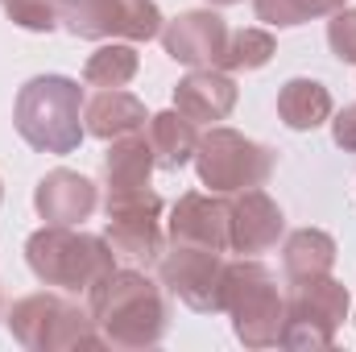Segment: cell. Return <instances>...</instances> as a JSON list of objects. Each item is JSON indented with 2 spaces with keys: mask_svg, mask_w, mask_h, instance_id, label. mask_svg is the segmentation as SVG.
I'll return each instance as SVG.
<instances>
[{
  "mask_svg": "<svg viewBox=\"0 0 356 352\" xmlns=\"http://www.w3.org/2000/svg\"><path fill=\"white\" fill-rule=\"evenodd\" d=\"M220 311L232 315V332L245 349H277L286 323V294L273 269L257 257H236L224 269Z\"/></svg>",
  "mask_w": 356,
  "mask_h": 352,
  "instance_id": "277c9868",
  "label": "cell"
},
{
  "mask_svg": "<svg viewBox=\"0 0 356 352\" xmlns=\"http://www.w3.org/2000/svg\"><path fill=\"white\" fill-rule=\"evenodd\" d=\"M282 237H286V216L269 191L249 186L228 199V253L261 257L269 249H277Z\"/></svg>",
  "mask_w": 356,
  "mask_h": 352,
  "instance_id": "8fae6325",
  "label": "cell"
},
{
  "mask_svg": "<svg viewBox=\"0 0 356 352\" xmlns=\"http://www.w3.org/2000/svg\"><path fill=\"white\" fill-rule=\"evenodd\" d=\"M348 0H253V13L257 21L277 25V29H294V25H307L315 17H332L340 13Z\"/></svg>",
  "mask_w": 356,
  "mask_h": 352,
  "instance_id": "603a6c76",
  "label": "cell"
},
{
  "mask_svg": "<svg viewBox=\"0 0 356 352\" xmlns=\"http://www.w3.org/2000/svg\"><path fill=\"white\" fill-rule=\"evenodd\" d=\"M145 137H149V145H154V158H158V166H162V170H182L186 162H195L199 133H195V120H186L178 108L149 116V125H145Z\"/></svg>",
  "mask_w": 356,
  "mask_h": 352,
  "instance_id": "ffe728a7",
  "label": "cell"
},
{
  "mask_svg": "<svg viewBox=\"0 0 356 352\" xmlns=\"http://www.w3.org/2000/svg\"><path fill=\"white\" fill-rule=\"evenodd\" d=\"M0 199H4V186H0Z\"/></svg>",
  "mask_w": 356,
  "mask_h": 352,
  "instance_id": "83f0119b",
  "label": "cell"
},
{
  "mask_svg": "<svg viewBox=\"0 0 356 352\" xmlns=\"http://www.w3.org/2000/svg\"><path fill=\"white\" fill-rule=\"evenodd\" d=\"M332 141H336L344 154H356V104L332 112Z\"/></svg>",
  "mask_w": 356,
  "mask_h": 352,
  "instance_id": "484cf974",
  "label": "cell"
},
{
  "mask_svg": "<svg viewBox=\"0 0 356 352\" xmlns=\"http://www.w3.org/2000/svg\"><path fill=\"white\" fill-rule=\"evenodd\" d=\"M277 54V42L273 33L261 25H249V29H236L228 33V46H224V58H220V71H261L269 58Z\"/></svg>",
  "mask_w": 356,
  "mask_h": 352,
  "instance_id": "7402d4cb",
  "label": "cell"
},
{
  "mask_svg": "<svg viewBox=\"0 0 356 352\" xmlns=\"http://www.w3.org/2000/svg\"><path fill=\"white\" fill-rule=\"evenodd\" d=\"M0 311H4V303H0Z\"/></svg>",
  "mask_w": 356,
  "mask_h": 352,
  "instance_id": "f1b7e54d",
  "label": "cell"
},
{
  "mask_svg": "<svg viewBox=\"0 0 356 352\" xmlns=\"http://www.w3.org/2000/svg\"><path fill=\"white\" fill-rule=\"evenodd\" d=\"M83 125H88V137L116 141L124 133H141L149 125V112H145V104L133 91L108 88V91H95L83 104Z\"/></svg>",
  "mask_w": 356,
  "mask_h": 352,
  "instance_id": "2e32d148",
  "label": "cell"
},
{
  "mask_svg": "<svg viewBox=\"0 0 356 352\" xmlns=\"http://www.w3.org/2000/svg\"><path fill=\"white\" fill-rule=\"evenodd\" d=\"M224 253L207 249V245H191V241H166L162 257H158V278L162 286L175 294L178 303H186L199 315H216L220 311V290H224Z\"/></svg>",
  "mask_w": 356,
  "mask_h": 352,
  "instance_id": "30bf717a",
  "label": "cell"
},
{
  "mask_svg": "<svg viewBox=\"0 0 356 352\" xmlns=\"http://www.w3.org/2000/svg\"><path fill=\"white\" fill-rule=\"evenodd\" d=\"M228 33L232 29L216 8H191L162 25V46L182 67H220Z\"/></svg>",
  "mask_w": 356,
  "mask_h": 352,
  "instance_id": "7c38bea8",
  "label": "cell"
},
{
  "mask_svg": "<svg viewBox=\"0 0 356 352\" xmlns=\"http://www.w3.org/2000/svg\"><path fill=\"white\" fill-rule=\"evenodd\" d=\"M336 265V237L323 228H294L282 241V273L286 282H307L323 278Z\"/></svg>",
  "mask_w": 356,
  "mask_h": 352,
  "instance_id": "d6986e66",
  "label": "cell"
},
{
  "mask_svg": "<svg viewBox=\"0 0 356 352\" xmlns=\"http://www.w3.org/2000/svg\"><path fill=\"white\" fill-rule=\"evenodd\" d=\"M327 46H332V54L340 63L356 67V8L344 4L340 13H332V21H327Z\"/></svg>",
  "mask_w": 356,
  "mask_h": 352,
  "instance_id": "d4e9b609",
  "label": "cell"
},
{
  "mask_svg": "<svg viewBox=\"0 0 356 352\" xmlns=\"http://www.w3.org/2000/svg\"><path fill=\"white\" fill-rule=\"evenodd\" d=\"M104 211H108V245L116 249V257L133 265H158L166 249V232H162V195L154 186H137V191H104Z\"/></svg>",
  "mask_w": 356,
  "mask_h": 352,
  "instance_id": "ba28073f",
  "label": "cell"
},
{
  "mask_svg": "<svg viewBox=\"0 0 356 352\" xmlns=\"http://www.w3.org/2000/svg\"><path fill=\"white\" fill-rule=\"evenodd\" d=\"M13 340L29 352H75V349H108L88 307L71 303L67 294L38 290L8 307L4 315Z\"/></svg>",
  "mask_w": 356,
  "mask_h": 352,
  "instance_id": "5b68a950",
  "label": "cell"
},
{
  "mask_svg": "<svg viewBox=\"0 0 356 352\" xmlns=\"http://www.w3.org/2000/svg\"><path fill=\"white\" fill-rule=\"evenodd\" d=\"M83 88L71 75H33L17 91L13 104V125L21 141L38 154L67 158L83 145L88 125H83Z\"/></svg>",
  "mask_w": 356,
  "mask_h": 352,
  "instance_id": "7a4b0ae2",
  "label": "cell"
},
{
  "mask_svg": "<svg viewBox=\"0 0 356 352\" xmlns=\"http://www.w3.org/2000/svg\"><path fill=\"white\" fill-rule=\"evenodd\" d=\"M166 241H191L228 253V195L216 191H186L170 207Z\"/></svg>",
  "mask_w": 356,
  "mask_h": 352,
  "instance_id": "4fadbf2b",
  "label": "cell"
},
{
  "mask_svg": "<svg viewBox=\"0 0 356 352\" xmlns=\"http://www.w3.org/2000/svg\"><path fill=\"white\" fill-rule=\"evenodd\" d=\"M137 71H141V54H137L133 42H104L95 54H88V63H83V83L88 88H99V91L129 88Z\"/></svg>",
  "mask_w": 356,
  "mask_h": 352,
  "instance_id": "44dd1931",
  "label": "cell"
},
{
  "mask_svg": "<svg viewBox=\"0 0 356 352\" xmlns=\"http://www.w3.org/2000/svg\"><path fill=\"white\" fill-rule=\"evenodd\" d=\"M25 265L42 286H58L67 294H88L91 286L116 269V249L108 237H91L71 224H42L25 241Z\"/></svg>",
  "mask_w": 356,
  "mask_h": 352,
  "instance_id": "3957f363",
  "label": "cell"
},
{
  "mask_svg": "<svg viewBox=\"0 0 356 352\" xmlns=\"http://www.w3.org/2000/svg\"><path fill=\"white\" fill-rule=\"evenodd\" d=\"M353 294L340 278L323 273V278H307V282H290L286 294V323H282V349L290 352H319L332 349L344 319H348Z\"/></svg>",
  "mask_w": 356,
  "mask_h": 352,
  "instance_id": "8992f818",
  "label": "cell"
},
{
  "mask_svg": "<svg viewBox=\"0 0 356 352\" xmlns=\"http://www.w3.org/2000/svg\"><path fill=\"white\" fill-rule=\"evenodd\" d=\"M0 4H4V0H0Z\"/></svg>",
  "mask_w": 356,
  "mask_h": 352,
  "instance_id": "f546056e",
  "label": "cell"
},
{
  "mask_svg": "<svg viewBox=\"0 0 356 352\" xmlns=\"http://www.w3.org/2000/svg\"><path fill=\"white\" fill-rule=\"evenodd\" d=\"M154 170H158V158H154V145H149L145 129L108 141V154H104V191H137V186H149Z\"/></svg>",
  "mask_w": 356,
  "mask_h": 352,
  "instance_id": "e0dca14e",
  "label": "cell"
},
{
  "mask_svg": "<svg viewBox=\"0 0 356 352\" xmlns=\"http://www.w3.org/2000/svg\"><path fill=\"white\" fill-rule=\"evenodd\" d=\"M207 4H216V8H228V4H241V0H207Z\"/></svg>",
  "mask_w": 356,
  "mask_h": 352,
  "instance_id": "4316f807",
  "label": "cell"
},
{
  "mask_svg": "<svg viewBox=\"0 0 356 352\" xmlns=\"http://www.w3.org/2000/svg\"><path fill=\"white\" fill-rule=\"evenodd\" d=\"M4 13L17 29H29V33H54L58 29V4L54 0H4Z\"/></svg>",
  "mask_w": 356,
  "mask_h": 352,
  "instance_id": "cb8c5ba5",
  "label": "cell"
},
{
  "mask_svg": "<svg viewBox=\"0 0 356 352\" xmlns=\"http://www.w3.org/2000/svg\"><path fill=\"white\" fill-rule=\"evenodd\" d=\"M332 112H336L332 91L323 88L319 79L298 75V79H286V83L277 88V116H282V125L294 129V133H311V129L327 125Z\"/></svg>",
  "mask_w": 356,
  "mask_h": 352,
  "instance_id": "ac0fdd59",
  "label": "cell"
},
{
  "mask_svg": "<svg viewBox=\"0 0 356 352\" xmlns=\"http://www.w3.org/2000/svg\"><path fill=\"white\" fill-rule=\"evenodd\" d=\"M236 99H241L236 79L228 71H220V67H191L175 88V108L186 120H195V125L228 120Z\"/></svg>",
  "mask_w": 356,
  "mask_h": 352,
  "instance_id": "9a60e30c",
  "label": "cell"
},
{
  "mask_svg": "<svg viewBox=\"0 0 356 352\" xmlns=\"http://www.w3.org/2000/svg\"><path fill=\"white\" fill-rule=\"evenodd\" d=\"M33 207L46 224H71V228H83V220H91V211L99 207V186L79 170H50V175L38 178L33 186Z\"/></svg>",
  "mask_w": 356,
  "mask_h": 352,
  "instance_id": "5bb4252c",
  "label": "cell"
},
{
  "mask_svg": "<svg viewBox=\"0 0 356 352\" xmlns=\"http://www.w3.org/2000/svg\"><path fill=\"white\" fill-rule=\"evenodd\" d=\"M58 25L91 42H149L162 38V8L154 0H54Z\"/></svg>",
  "mask_w": 356,
  "mask_h": 352,
  "instance_id": "9c48e42d",
  "label": "cell"
},
{
  "mask_svg": "<svg viewBox=\"0 0 356 352\" xmlns=\"http://www.w3.org/2000/svg\"><path fill=\"white\" fill-rule=\"evenodd\" d=\"M88 311L108 349L137 352L162 344L170 307L162 286L141 269H112L88 290Z\"/></svg>",
  "mask_w": 356,
  "mask_h": 352,
  "instance_id": "6da1fadb",
  "label": "cell"
},
{
  "mask_svg": "<svg viewBox=\"0 0 356 352\" xmlns=\"http://www.w3.org/2000/svg\"><path fill=\"white\" fill-rule=\"evenodd\" d=\"M273 166H277V154L269 145L228 129V125H211L199 137V150H195L199 182L216 195H236V191H249V186H266Z\"/></svg>",
  "mask_w": 356,
  "mask_h": 352,
  "instance_id": "52a82bcc",
  "label": "cell"
}]
</instances>
